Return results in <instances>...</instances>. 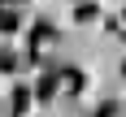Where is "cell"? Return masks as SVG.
<instances>
[{"label":"cell","mask_w":126,"mask_h":117,"mask_svg":"<svg viewBox=\"0 0 126 117\" xmlns=\"http://www.w3.org/2000/svg\"><path fill=\"white\" fill-rule=\"evenodd\" d=\"M13 26H17V17L13 13H0V30H13Z\"/></svg>","instance_id":"6da1fadb"}]
</instances>
